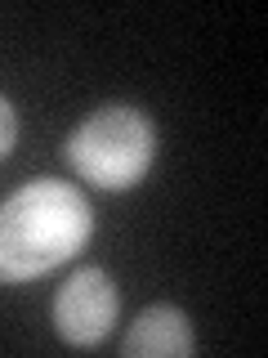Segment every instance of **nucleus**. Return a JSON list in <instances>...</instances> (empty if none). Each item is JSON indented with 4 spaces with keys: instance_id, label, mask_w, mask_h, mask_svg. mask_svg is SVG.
Masks as SVG:
<instances>
[{
    "instance_id": "1",
    "label": "nucleus",
    "mask_w": 268,
    "mask_h": 358,
    "mask_svg": "<svg viewBox=\"0 0 268 358\" xmlns=\"http://www.w3.org/2000/svg\"><path fill=\"white\" fill-rule=\"evenodd\" d=\"M94 233V210L63 179H31L0 201V282H31L59 268Z\"/></svg>"
},
{
    "instance_id": "2",
    "label": "nucleus",
    "mask_w": 268,
    "mask_h": 358,
    "mask_svg": "<svg viewBox=\"0 0 268 358\" xmlns=\"http://www.w3.org/2000/svg\"><path fill=\"white\" fill-rule=\"evenodd\" d=\"M63 152L85 184L107 188V193H126L152 171L156 126L148 121V112L130 103H103L67 134Z\"/></svg>"
},
{
    "instance_id": "3",
    "label": "nucleus",
    "mask_w": 268,
    "mask_h": 358,
    "mask_svg": "<svg viewBox=\"0 0 268 358\" xmlns=\"http://www.w3.org/2000/svg\"><path fill=\"white\" fill-rule=\"evenodd\" d=\"M117 309H121L117 282L103 268H76L54 296V331L76 350H89L112 331Z\"/></svg>"
},
{
    "instance_id": "4",
    "label": "nucleus",
    "mask_w": 268,
    "mask_h": 358,
    "mask_svg": "<svg viewBox=\"0 0 268 358\" xmlns=\"http://www.w3.org/2000/svg\"><path fill=\"white\" fill-rule=\"evenodd\" d=\"M193 350H197L193 322H188V313L174 309V305L143 309L139 318L130 322L126 341H121V354L126 358H188Z\"/></svg>"
},
{
    "instance_id": "5",
    "label": "nucleus",
    "mask_w": 268,
    "mask_h": 358,
    "mask_svg": "<svg viewBox=\"0 0 268 358\" xmlns=\"http://www.w3.org/2000/svg\"><path fill=\"white\" fill-rule=\"evenodd\" d=\"M14 143H18V112H14V103H9L5 94H0V157L14 152Z\"/></svg>"
}]
</instances>
